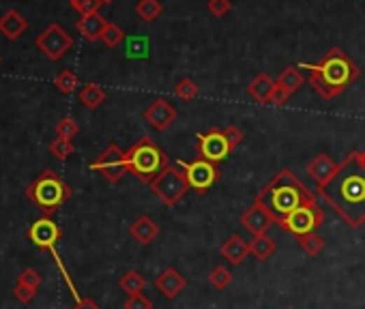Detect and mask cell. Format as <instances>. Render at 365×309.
Wrapping results in <instances>:
<instances>
[{
	"label": "cell",
	"mask_w": 365,
	"mask_h": 309,
	"mask_svg": "<svg viewBox=\"0 0 365 309\" xmlns=\"http://www.w3.org/2000/svg\"><path fill=\"white\" fill-rule=\"evenodd\" d=\"M336 213L350 226L365 224V161L361 153H350L340 165L336 177L318 191Z\"/></svg>",
	"instance_id": "1"
},
{
	"label": "cell",
	"mask_w": 365,
	"mask_h": 309,
	"mask_svg": "<svg viewBox=\"0 0 365 309\" xmlns=\"http://www.w3.org/2000/svg\"><path fill=\"white\" fill-rule=\"evenodd\" d=\"M298 69H308L310 86L326 101L340 97L359 78V67L340 48H331L324 54V58L316 64L301 62Z\"/></svg>",
	"instance_id": "2"
},
{
	"label": "cell",
	"mask_w": 365,
	"mask_h": 309,
	"mask_svg": "<svg viewBox=\"0 0 365 309\" xmlns=\"http://www.w3.org/2000/svg\"><path fill=\"white\" fill-rule=\"evenodd\" d=\"M256 202L262 204L264 209L280 221L282 217L296 211L298 206L316 202V193L308 189V185L298 179L294 172L284 167L258 191Z\"/></svg>",
	"instance_id": "3"
},
{
	"label": "cell",
	"mask_w": 365,
	"mask_h": 309,
	"mask_svg": "<svg viewBox=\"0 0 365 309\" xmlns=\"http://www.w3.org/2000/svg\"><path fill=\"white\" fill-rule=\"evenodd\" d=\"M125 157H127V170L146 185H151L161 172L170 165V159L165 155V151L159 149L151 137H140V142L131 146L125 153Z\"/></svg>",
	"instance_id": "4"
},
{
	"label": "cell",
	"mask_w": 365,
	"mask_h": 309,
	"mask_svg": "<svg viewBox=\"0 0 365 309\" xmlns=\"http://www.w3.org/2000/svg\"><path fill=\"white\" fill-rule=\"evenodd\" d=\"M26 195L39 211L46 213V217H52L60 206L71 198V187L64 183L56 172L46 170L28 185Z\"/></svg>",
	"instance_id": "5"
},
{
	"label": "cell",
	"mask_w": 365,
	"mask_h": 309,
	"mask_svg": "<svg viewBox=\"0 0 365 309\" xmlns=\"http://www.w3.org/2000/svg\"><path fill=\"white\" fill-rule=\"evenodd\" d=\"M149 187L165 206H174L189 191L187 177H185V172L179 163L177 165L170 163Z\"/></svg>",
	"instance_id": "6"
},
{
	"label": "cell",
	"mask_w": 365,
	"mask_h": 309,
	"mask_svg": "<svg viewBox=\"0 0 365 309\" xmlns=\"http://www.w3.org/2000/svg\"><path fill=\"white\" fill-rule=\"evenodd\" d=\"M324 221V213L322 209L316 204V202H310V204H303V206H298L296 211H292L290 215L282 217L277 224L290 232L294 238L298 236H305V234H314Z\"/></svg>",
	"instance_id": "7"
},
{
	"label": "cell",
	"mask_w": 365,
	"mask_h": 309,
	"mask_svg": "<svg viewBox=\"0 0 365 309\" xmlns=\"http://www.w3.org/2000/svg\"><path fill=\"white\" fill-rule=\"evenodd\" d=\"M179 165H181L183 172H185L187 183H189V189H193L195 193L209 191V189L217 183V179H219L217 163L207 161V159H202V157H195L193 161H179Z\"/></svg>",
	"instance_id": "8"
},
{
	"label": "cell",
	"mask_w": 365,
	"mask_h": 309,
	"mask_svg": "<svg viewBox=\"0 0 365 309\" xmlns=\"http://www.w3.org/2000/svg\"><path fill=\"white\" fill-rule=\"evenodd\" d=\"M35 43H37L39 52H43L50 60H60L74 48V37L60 24H50L39 34Z\"/></svg>",
	"instance_id": "9"
},
{
	"label": "cell",
	"mask_w": 365,
	"mask_h": 309,
	"mask_svg": "<svg viewBox=\"0 0 365 309\" xmlns=\"http://www.w3.org/2000/svg\"><path fill=\"white\" fill-rule=\"evenodd\" d=\"M90 170L102 172V174L110 181V183H118L125 174H127V157L125 151H120L118 144H110L102 155H99L92 163Z\"/></svg>",
	"instance_id": "10"
},
{
	"label": "cell",
	"mask_w": 365,
	"mask_h": 309,
	"mask_svg": "<svg viewBox=\"0 0 365 309\" xmlns=\"http://www.w3.org/2000/svg\"><path fill=\"white\" fill-rule=\"evenodd\" d=\"M195 137H198V157H202L207 161L219 163L232 153V146L221 129H211L209 133H198Z\"/></svg>",
	"instance_id": "11"
},
{
	"label": "cell",
	"mask_w": 365,
	"mask_h": 309,
	"mask_svg": "<svg viewBox=\"0 0 365 309\" xmlns=\"http://www.w3.org/2000/svg\"><path fill=\"white\" fill-rule=\"evenodd\" d=\"M60 236H62V230L58 228V224L52 217H41L28 228L30 243L43 252L56 249V243L60 240Z\"/></svg>",
	"instance_id": "12"
},
{
	"label": "cell",
	"mask_w": 365,
	"mask_h": 309,
	"mask_svg": "<svg viewBox=\"0 0 365 309\" xmlns=\"http://www.w3.org/2000/svg\"><path fill=\"white\" fill-rule=\"evenodd\" d=\"M179 112L168 99L157 97L151 106L144 110V121L155 129V131H165L170 125H174Z\"/></svg>",
	"instance_id": "13"
},
{
	"label": "cell",
	"mask_w": 365,
	"mask_h": 309,
	"mask_svg": "<svg viewBox=\"0 0 365 309\" xmlns=\"http://www.w3.org/2000/svg\"><path fill=\"white\" fill-rule=\"evenodd\" d=\"M254 236H262V234H267V230L277 221L267 209H264L262 204H258V202H254V206L249 211H245L243 215H241V219H239Z\"/></svg>",
	"instance_id": "14"
},
{
	"label": "cell",
	"mask_w": 365,
	"mask_h": 309,
	"mask_svg": "<svg viewBox=\"0 0 365 309\" xmlns=\"http://www.w3.org/2000/svg\"><path fill=\"white\" fill-rule=\"evenodd\" d=\"M336 172H338V163L331 159L329 155H324V153H320V155H316L312 161H310V165H308V174L314 179V183H316V187H318V191L336 177Z\"/></svg>",
	"instance_id": "15"
},
{
	"label": "cell",
	"mask_w": 365,
	"mask_h": 309,
	"mask_svg": "<svg viewBox=\"0 0 365 309\" xmlns=\"http://www.w3.org/2000/svg\"><path fill=\"white\" fill-rule=\"evenodd\" d=\"M155 286H157V290H159L165 298H177V296L185 290L187 282H185V277H183V275H181L177 268L168 266L165 270H161V275H157Z\"/></svg>",
	"instance_id": "16"
},
{
	"label": "cell",
	"mask_w": 365,
	"mask_h": 309,
	"mask_svg": "<svg viewBox=\"0 0 365 309\" xmlns=\"http://www.w3.org/2000/svg\"><path fill=\"white\" fill-rule=\"evenodd\" d=\"M219 254L226 258V262L239 266V264H243V260L249 256V243H247V240H245L243 236H239V234H230V236L223 240V243H221Z\"/></svg>",
	"instance_id": "17"
},
{
	"label": "cell",
	"mask_w": 365,
	"mask_h": 309,
	"mask_svg": "<svg viewBox=\"0 0 365 309\" xmlns=\"http://www.w3.org/2000/svg\"><path fill=\"white\" fill-rule=\"evenodd\" d=\"M129 234H131V238L136 240L138 245H151L153 240L159 236V226L155 224V219L153 217H149V215H140L134 224L129 226Z\"/></svg>",
	"instance_id": "18"
},
{
	"label": "cell",
	"mask_w": 365,
	"mask_h": 309,
	"mask_svg": "<svg viewBox=\"0 0 365 309\" xmlns=\"http://www.w3.org/2000/svg\"><path fill=\"white\" fill-rule=\"evenodd\" d=\"M108 20L104 15H99V13H90V15H82L78 20V30L80 34L86 39V41H102L104 37V32L108 28Z\"/></svg>",
	"instance_id": "19"
},
{
	"label": "cell",
	"mask_w": 365,
	"mask_h": 309,
	"mask_svg": "<svg viewBox=\"0 0 365 309\" xmlns=\"http://www.w3.org/2000/svg\"><path fill=\"white\" fill-rule=\"evenodd\" d=\"M26 28H28L26 18H24L20 11H15V9L7 11L3 18H0V32H3L5 37H7V39H11V41L20 39L22 34L26 32Z\"/></svg>",
	"instance_id": "20"
},
{
	"label": "cell",
	"mask_w": 365,
	"mask_h": 309,
	"mask_svg": "<svg viewBox=\"0 0 365 309\" xmlns=\"http://www.w3.org/2000/svg\"><path fill=\"white\" fill-rule=\"evenodd\" d=\"M275 88H277V82H275L269 74H258V76L247 84V92H249L258 103H269Z\"/></svg>",
	"instance_id": "21"
},
{
	"label": "cell",
	"mask_w": 365,
	"mask_h": 309,
	"mask_svg": "<svg viewBox=\"0 0 365 309\" xmlns=\"http://www.w3.org/2000/svg\"><path fill=\"white\" fill-rule=\"evenodd\" d=\"M275 252V240L267 234H262V236H254V240H249V254L264 262V260H269Z\"/></svg>",
	"instance_id": "22"
},
{
	"label": "cell",
	"mask_w": 365,
	"mask_h": 309,
	"mask_svg": "<svg viewBox=\"0 0 365 309\" xmlns=\"http://www.w3.org/2000/svg\"><path fill=\"white\" fill-rule=\"evenodd\" d=\"M118 288L127 294V296H136L142 294V290L146 288V280L138 270H127L123 277L118 280Z\"/></svg>",
	"instance_id": "23"
},
{
	"label": "cell",
	"mask_w": 365,
	"mask_h": 309,
	"mask_svg": "<svg viewBox=\"0 0 365 309\" xmlns=\"http://www.w3.org/2000/svg\"><path fill=\"white\" fill-rule=\"evenodd\" d=\"M106 97H108L106 90L102 86H97V84H86L80 90V103L84 108H88V110H97L106 101Z\"/></svg>",
	"instance_id": "24"
},
{
	"label": "cell",
	"mask_w": 365,
	"mask_h": 309,
	"mask_svg": "<svg viewBox=\"0 0 365 309\" xmlns=\"http://www.w3.org/2000/svg\"><path fill=\"white\" fill-rule=\"evenodd\" d=\"M303 76H301V71H298V67H286L284 71L280 74V78H277V86H282L286 92H296L298 88L303 86Z\"/></svg>",
	"instance_id": "25"
},
{
	"label": "cell",
	"mask_w": 365,
	"mask_h": 309,
	"mask_svg": "<svg viewBox=\"0 0 365 309\" xmlns=\"http://www.w3.org/2000/svg\"><path fill=\"white\" fill-rule=\"evenodd\" d=\"M296 243H298V247H301V249H303L308 256H312V258L320 256L322 249H324V240H322V236H318L316 232H314V234H305V236H298Z\"/></svg>",
	"instance_id": "26"
},
{
	"label": "cell",
	"mask_w": 365,
	"mask_h": 309,
	"mask_svg": "<svg viewBox=\"0 0 365 309\" xmlns=\"http://www.w3.org/2000/svg\"><path fill=\"white\" fill-rule=\"evenodd\" d=\"M161 11H163V7H161L159 0H140V3L136 5L138 18H142V22H146V24L155 22L161 15Z\"/></svg>",
	"instance_id": "27"
},
{
	"label": "cell",
	"mask_w": 365,
	"mask_h": 309,
	"mask_svg": "<svg viewBox=\"0 0 365 309\" xmlns=\"http://www.w3.org/2000/svg\"><path fill=\"white\" fill-rule=\"evenodd\" d=\"M78 84H80V80H78V76L71 71V69H62V71L56 74V78H54V86L62 95H71L78 88Z\"/></svg>",
	"instance_id": "28"
},
{
	"label": "cell",
	"mask_w": 365,
	"mask_h": 309,
	"mask_svg": "<svg viewBox=\"0 0 365 309\" xmlns=\"http://www.w3.org/2000/svg\"><path fill=\"white\" fill-rule=\"evenodd\" d=\"M232 273H230V268H226L223 264H217L211 273H209V284L213 286V288H217V290H226L230 284H232Z\"/></svg>",
	"instance_id": "29"
},
{
	"label": "cell",
	"mask_w": 365,
	"mask_h": 309,
	"mask_svg": "<svg viewBox=\"0 0 365 309\" xmlns=\"http://www.w3.org/2000/svg\"><path fill=\"white\" fill-rule=\"evenodd\" d=\"M74 144H71V140H64V137H56V140H52V144H50V155H54L58 161H64L67 157H71L74 155Z\"/></svg>",
	"instance_id": "30"
},
{
	"label": "cell",
	"mask_w": 365,
	"mask_h": 309,
	"mask_svg": "<svg viewBox=\"0 0 365 309\" xmlns=\"http://www.w3.org/2000/svg\"><path fill=\"white\" fill-rule=\"evenodd\" d=\"M80 131V125L71 118V116H64L56 123V137H64V140H71L76 137Z\"/></svg>",
	"instance_id": "31"
},
{
	"label": "cell",
	"mask_w": 365,
	"mask_h": 309,
	"mask_svg": "<svg viewBox=\"0 0 365 309\" xmlns=\"http://www.w3.org/2000/svg\"><path fill=\"white\" fill-rule=\"evenodd\" d=\"M198 92H200V86H198L191 78H183V80H179V84L174 86V95L181 97V99H185V101L193 99Z\"/></svg>",
	"instance_id": "32"
},
{
	"label": "cell",
	"mask_w": 365,
	"mask_h": 309,
	"mask_svg": "<svg viewBox=\"0 0 365 309\" xmlns=\"http://www.w3.org/2000/svg\"><path fill=\"white\" fill-rule=\"evenodd\" d=\"M69 5L80 15H90V13H99V9L104 7V0H69Z\"/></svg>",
	"instance_id": "33"
},
{
	"label": "cell",
	"mask_w": 365,
	"mask_h": 309,
	"mask_svg": "<svg viewBox=\"0 0 365 309\" xmlns=\"http://www.w3.org/2000/svg\"><path fill=\"white\" fill-rule=\"evenodd\" d=\"M125 39V32L116 26V24H108V28H106V32H104V37H102V41L108 46V48H116L120 41Z\"/></svg>",
	"instance_id": "34"
},
{
	"label": "cell",
	"mask_w": 365,
	"mask_h": 309,
	"mask_svg": "<svg viewBox=\"0 0 365 309\" xmlns=\"http://www.w3.org/2000/svg\"><path fill=\"white\" fill-rule=\"evenodd\" d=\"M18 284H24V286H30L37 290L41 286V275L35 268H26L18 275Z\"/></svg>",
	"instance_id": "35"
},
{
	"label": "cell",
	"mask_w": 365,
	"mask_h": 309,
	"mask_svg": "<svg viewBox=\"0 0 365 309\" xmlns=\"http://www.w3.org/2000/svg\"><path fill=\"white\" fill-rule=\"evenodd\" d=\"M207 9H209L211 15H215V18H223V15L232 9V3H230V0H209V3H207Z\"/></svg>",
	"instance_id": "36"
},
{
	"label": "cell",
	"mask_w": 365,
	"mask_h": 309,
	"mask_svg": "<svg viewBox=\"0 0 365 309\" xmlns=\"http://www.w3.org/2000/svg\"><path fill=\"white\" fill-rule=\"evenodd\" d=\"M125 309H153V301L144 294H136L125 301Z\"/></svg>",
	"instance_id": "37"
},
{
	"label": "cell",
	"mask_w": 365,
	"mask_h": 309,
	"mask_svg": "<svg viewBox=\"0 0 365 309\" xmlns=\"http://www.w3.org/2000/svg\"><path fill=\"white\" fill-rule=\"evenodd\" d=\"M13 296H15L20 303H30L32 298L37 296V290L30 288V286H24V284H15V286H13Z\"/></svg>",
	"instance_id": "38"
},
{
	"label": "cell",
	"mask_w": 365,
	"mask_h": 309,
	"mask_svg": "<svg viewBox=\"0 0 365 309\" xmlns=\"http://www.w3.org/2000/svg\"><path fill=\"white\" fill-rule=\"evenodd\" d=\"M223 133H226V137H228V142H230L232 151H235V149L243 142V137H245V133H243L237 125H228Z\"/></svg>",
	"instance_id": "39"
},
{
	"label": "cell",
	"mask_w": 365,
	"mask_h": 309,
	"mask_svg": "<svg viewBox=\"0 0 365 309\" xmlns=\"http://www.w3.org/2000/svg\"><path fill=\"white\" fill-rule=\"evenodd\" d=\"M288 97H290V92H286L282 86H277V88L273 90V95H271V101H269V103H273V106H284V103L288 101Z\"/></svg>",
	"instance_id": "40"
},
{
	"label": "cell",
	"mask_w": 365,
	"mask_h": 309,
	"mask_svg": "<svg viewBox=\"0 0 365 309\" xmlns=\"http://www.w3.org/2000/svg\"><path fill=\"white\" fill-rule=\"evenodd\" d=\"M74 309H102V307H99V305H97L92 298H84V296H82V298L76 303V307H74Z\"/></svg>",
	"instance_id": "41"
},
{
	"label": "cell",
	"mask_w": 365,
	"mask_h": 309,
	"mask_svg": "<svg viewBox=\"0 0 365 309\" xmlns=\"http://www.w3.org/2000/svg\"><path fill=\"white\" fill-rule=\"evenodd\" d=\"M108 3H112V0H104V5H108Z\"/></svg>",
	"instance_id": "42"
},
{
	"label": "cell",
	"mask_w": 365,
	"mask_h": 309,
	"mask_svg": "<svg viewBox=\"0 0 365 309\" xmlns=\"http://www.w3.org/2000/svg\"><path fill=\"white\" fill-rule=\"evenodd\" d=\"M361 155H363V161H365V151H363V153H361Z\"/></svg>",
	"instance_id": "43"
},
{
	"label": "cell",
	"mask_w": 365,
	"mask_h": 309,
	"mask_svg": "<svg viewBox=\"0 0 365 309\" xmlns=\"http://www.w3.org/2000/svg\"><path fill=\"white\" fill-rule=\"evenodd\" d=\"M288 309H294V307H288Z\"/></svg>",
	"instance_id": "44"
},
{
	"label": "cell",
	"mask_w": 365,
	"mask_h": 309,
	"mask_svg": "<svg viewBox=\"0 0 365 309\" xmlns=\"http://www.w3.org/2000/svg\"><path fill=\"white\" fill-rule=\"evenodd\" d=\"M0 60H3V58H0Z\"/></svg>",
	"instance_id": "45"
}]
</instances>
